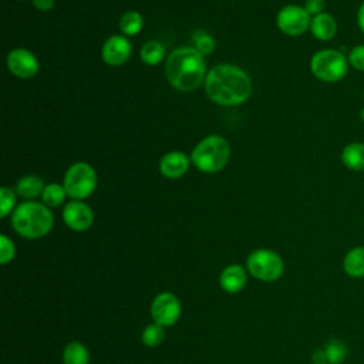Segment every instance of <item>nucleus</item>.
I'll return each mask as SVG.
<instances>
[{
	"instance_id": "1",
	"label": "nucleus",
	"mask_w": 364,
	"mask_h": 364,
	"mask_svg": "<svg viewBox=\"0 0 364 364\" xmlns=\"http://www.w3.org/2000/svg\"><path fill=\"white\" fill-rule=\"evenodd\" d=\"M205 91L219 105H239L252 95V80L240 67L222 63L206 74Z\"/></svg>"
},
{
	"instance_id": "2",
	"label": "nucleus",
	"mask_w": 364,
	"mask_h": 364,
	"mask_svg": "<svg viewBox=\"0 0 364 364\" xmlns=\"http://www.w3.org/2000/svg\"><path fill=\"white\" fill-rule=\"evenodd\" d=\"M165 74L173 88L189 92L205 82L208 73L203 55L195 47H181L166 57Z\"/></svg>"
},
{
	"instance_id": "3",
	"label": "nucleus",
	"mask_w": 364,
	"mask_h": 364,
	"mask_svg": "<svg viewBox=\"0 0 364 364\" xmlns=\"http://www.w3.org/2000/svg\"><path fill=\"white\" fill-rule=\"evenodd\" d=\"M54 223V218L47 205L27 200L18 205L11 215L14 230L27 239H40L46 236Z\"/></svg>"
},
{
	"instance_id": "4",
	"label": "nucleus",
	"mask_w": 364,
	"mask_h": 364,
	"mask_svg": "<svg viewBox=\"0 0 364 364\" xmlns=\"http://www.w3.org/2000/svg\"><path fill=\"white\" fill-rule=\"evenodd\" d=\"M230 159V145L222 135H208L200 139L191 152L192 164L202 172L222 171Z\"/></svg>"
},
{
	"instance_id": "5",
	"label": "nucleus",
	"mask_w": 364,
	"mask_h": 364,
	"mask_svg": "<svg viewBox=\"0 0 364 364\" xmlns=\"http://www.w3.org/2000/svg\"><path fill=\"white\" fill-rule=\"evenodd\" d=\"M347 55L336 48H321L310 58L311 74L324 82L341 81L348 74Z\"/></svg>"
},
{
	"instance_id": "6",
	"label": "nucleus",
	"mask_w": 364,
	"mask_h": 364,
	"mask_svg": "<svg viewBox=\"0 0 364 364\" xmlns=\"http://www.w3.org/2000/svg\"><path fill=\"white\" fill-rule=\"evenodd\" d=\"M97 182L95 169L88 162L80 161L65 171L63 185L71 199L82 200L95 191Z\"/></svg>"
},
{
	"instance_id": "7",
	"label": "nucleus",
	"mask_w": 364,
	"mask_h": 364,
	"mask_svg": "<svg viewBox=\"0 0 364 364\" xmlns=\"http://www.w3.org/2000/svg\"><path fill=\"white\" fill-rule=\"evenodd\" d=\"M246 264L249 273L262 282H274L282 276L284 270L282 257L270 249L255 250L249 255Z\"/></svg>"
},
{
	"instance_id": "8",
	"label": "nucleus",
	"mask_w": 364,
	"mask_h": 364,
	"mask_svg": "<svg viewBox=\"0 0 364 364\" xmlns=\"http://www.w3.org/2000/svg\"><path fill=\"white\" fill-rule=\"evenodd\" d=\"M311 16L307 13L304 6L287 4L276 16V24L286 36L297 37L310 30Z\"/></svg>"
},
{
	"instance_id": "9",
	"label": "nucleus",
	"mask_w": 364,
	"mask_h": 364,
	"mask_svg": "<svg viewBox=\"0 0 364 364\" xmlns=\"http://www.w3.org/2000/svg\"><path fill=\"white\" fill-rule=\"evenodd\" d=\"M181 301L179 299L169 291L159 293L151 304V314L155 323L162 327L175 324L181 317Z\"/></svg>"
},
{
	"instance_id": "10",
	"label": "nucleus",
	"mask_w": 364,
	"mask_h": 364,
	"mask_svg": "<svg viewBox=\"0 0 364 364\" xmlns=\"http://www.w3.org/2000/svg\"><path fill=\"white\" fill-rule=\"evenodd\" d=\"M6 64L9 71L18 78H33L38 70H40V63L37 57L27 48L18 47L13 48L6 58Z\"/></svg>"
},
{
	"instance_id": "11",
	"label": "nucleus",
	"mask_w": 364,
	"mask_h": 364,
	"mask_svg": "<svg viewBox=\"0 0 364 364\" xmlns=\"http://www.w3.org/2000/svg\"><path fill=\"white\" fill-rule=\"evenodd\" d=\"M132 53V44L124 34H114L105 40L101 48V57L105 64L119 67L125 64Z\"/></svg>"
},
{
	"instance_id": "12",
	"label": "nucleus",
	"mask_w": 364,
	"mask_h": 364,
	"mask_svg": "<svg viewBox=\"0 0 364 364\" xmlns=\"http://www.w3.org/2000/svg\"><path fill=\"white\" fill-rule=\"evenodd\" d=\"M63 219L70 229L75 232H84L91 228L94 222V213L85 202L73 199L64 206Z\"/></svg>"
},
{
	"instance_id": "13",
	"label": "nucleus",
	"mask_w": 364,
	"mask_h": 364,
	"mask_svg": "<svg viewBox=\"0 0 364 364\" xmlns=\"http://www.w3.org/2000/svg\"><path fill=\"white\" fill-rule=\"evenodd\" d=\"M191 158L182 151H171L159 159V172L168 179L182 178L191 165Z\"/></svg>"
},
{
	"instance_id": "14",
	"label": "nucleus",
	"mask_w": 364,
	"mask_h": 364,
	"mask_svg": "<svg viewBox=\"0 0 364 364\" xmlns=\"http://www.w3.org/2000/svg\"><path fill=\"white\" fill-rule=\"evenodd\" d=\"M337 20L333 14L323 11L317 16L311 17L310 23V33L314 38L320 41H330L337 34Z\"/></svg>"
},
{
	"instance_id": "15",
	"label": "nucleus",
	"mask_w": 364,
	"mask_h": 364,
	"mask_svg": "<svg viewBox=\"0 0 364 364\" xmlns=\"http://www.w3.org/2000/svg\"><path fill=\"white\" fill-rule=\"evenodd\" d=\"M247 282V273L246 270L239 264H230L225 267L220 273L219 283L220 287L226 293H237L240 291Z\"/></svg>"
},
{
	"instance_id": "16",
	"label": "nucleus",
	"mask_w": 364,
	"mask_h": 364,
	"mask_svg": "<svg viewBox=\"0 0 364 364\" xmlns=\"http://www.w3.org/2000/svg\"><path fill=\"white\" fill-rule=\"evenodd\" d=\"M340 158L347 169L355 172L364 171V142L353 141L347 144L343 148Z\"/></svg>"
},
{
	"instance_id": "17",
	"label": "nucleus",
	"mask_w": 364,
	"mask_h": 364,
	"mask_svg": "<svg viewBox=\"0 0 364 364\" xmlns=\"http://www.w3.org/2000/svg\"><path fill=\"white\" fill-rule=\"evenodd\" d=\"M343 269L350 277H364V246H355L347 252L343 260Z\"/></svg>"
},
{
	"instance_id": "18",
	"label": "nucleus",
	"mask_w": 364,
	"mask_h": 364,
	"mask_svg": "<svg viewBox=\"0 0 364 364\" xmlns=\"http://www.w3.org/2000/svg\"><path fill=\"white\" fill-rule=\"evenodd\" d=\"M46 185L44 181L36 175H27L18 179L16 185V192L26 199H34L37 196H41Z\"/></svg>"
},
{
	"instance_id": "19",
	"label": "nucleus",
	"mask_w": 364,
	"mask_h": 364,
	"mask_svg": "<svg viewBox=\"0 0 364 364\" xmlns=\"http://www.w3.org/2000/svg\"><path fill=\"white\" fill-rule=\"evenodd\" d=\"M139 55L146 65H158L165 58V47L158 40H149L141 47Z\"/></svg>"
},
{
	"instance_id": "20",
	"label": "nucleus",
	"mask_w": 364,
	"mask_h": 364,
	"mask_svg": "<svg viewBox=\"0 0 364 364\" xmlns=\"http://www.w3.org/2000/svg\"><path fill=\"white\" fill-rule=\"evenodd\" d=\"M144 27V17L135 10L125 11L119 18V30L124 36H136Z\"/></svg>"
},
{
	"instance_id": "21",
	"label": "nucleus",
	"mask_w": 364,
	"mask_h": 364,
	"mask_svg": "<svg viewBox=\"0 0 364 364\" xmlns=\"http://www.w3.org/2000/svg\"><path fill=\"white\" fill-rule=\"evenodd\" d=\"M63 363L64 364H88L90 353L84 344L78 341H73L67 344L64 348Z\"/></svg>"
},
{
	"instance_id": "22",
	"label": "nucleus",
	"mask_w": 364,
	"mask_h": 364,
	"mask_svg": "<svg viewBox=\"0 0 364 364\" xmlns=\"http://www.w3.org/2000/svg\"><path fill=\"white\" fill-rule=\"evenodd\" d=\"M67 191L64 188V185L60 183H47L43 193H41V200L44 205H47L48 208H57L61 203H64L65 198H67Z\"/></svg>"
},
{
	"instance_id": "23",
	"label": "nucleus",
	"mask_w": 364,
	"mask_h": 364,
	"mask_svg": "<svg viewBox=\"0 0 364 364\" xmlns=\"http://www.w3.org/2000/svg\"><path fill=\"white\" fill-rule=\"evenodd\" d=\"M326 361L330 364H340L347 355V347L340 340H331L324 347Z\"/></svg>"
},
{
	"instance_id": "24",
	"label": "nucleus",
	"mask_w": 364,
	"mask_h": 364,
	"mask_svg": "<svg viewBox=\"0 0 364 364\" xmlns=\"http://www.w3.org/2000/svg\"><path fill=\"white\" fill-rule=\"evenodd\" d=\"M164 338H165L164 327L159 326L158 323L146 326L142 331V343L146 347H156L164 341Z\"/></svg>"
},
{
	"instance_id": "25",
	"label": "nucleus",
	"mask_w": 364,
	"mask_h": 364,
	"mask_svg": "<svg viewBox=\"0 0 364 364\" xmlns=\"http://www.w3.org/2000/svg\"><path fill=\"white\" fill-rule=\"evenodd\" d=\"M193 47L202 54V55H208L210 54L215 47H216V43L213 40V37L205 31H196L193 34Z\"/></svg>"
},
{
	"instance_id": "26",
	"label": "nucleus",
	"mask_w": 364,
	"mask_h": 364,
	"mask_svg": "<svg viewBox=\"0 0 364 364\" xmlns=\"http://www.w3.org/2000/svg\"><path fill=\"white\" fill-rule=\"evenodd\" d=\"M16 205V193L7 188L3 186L0 189V218H6L11 210L14 209Z\"/></svg>"
},
{
	"instance_id": "27",
	"label": "nucleus",
	"mask_w": 364,
	"mask_h": 364,
	"mask_svg": "<svg viewBox=\"0 0 364 364\" xmlns=\"http://www.w3.org/2000/svg\"><path fill=\"white\" fill-rule=\"evenodd\" d=\"M16 255V247L14 243L10 237H7L6 235L0 236V262L1 264H7L9 262L13 260Z\"/></svg>"
},
{
	"instance_id": "28",
	"label": "nucleus",
	"mask_w": 364,
	"mask_h": 364,
	"mask_svg": "<svg viewBox=\"0 0 364 364\" xmlns=\"http://www.w3.org/2000/svg\"><path fill=\"white\" fill-rule=\"evenodd\" d=\"M348 64L357 71L364 73V44H357L348 51Z\"/></svg>"
},
{
	"instance_id": "29",
	"label": "nucleus",
	"mask_w": 364,
	"mask_h": 364,
	"mask_svg": "<svg viewBox=\"0 0 364 364\" xmlns=\"http://www.w3.org/2000/svg\"><path fill=\"white\" fill-rule=\"evenodd\" d=\"M326 4H327V0H306L304 1V9L313 17V16H317V14L323 13L324 9H326Z\"/></svg>"
},
{
	"instance_id": "30",
	"label": "nucleus",
	"mask_w": 364,
	"mask_h": 364,
	"mask_svg": "<svg viewBox=\"0 0 364 364\" xmlns=\"http://www.w3.org/2000/svg\"><path fill=\"white\" fill-rule=\"evenodd\" d=\"M31 3L40 11H48L54 7V0H31Z\"/></svg>"
},
{
	"instance_id": "31",
	"label": "nucleus",
	"mask_w": 364,
	"mask_h": 364,
	"mask_svg": "<svg viewBox=\"0 0 364 364\" xmlns=\"http://www.w3.org/2000/svg\"><path fill=\"white\" fill-rule=\"evenodd\" d=\"M357 26H358L360 31L364 34V1L360 4V7L357 10Z\"/></svg>"
},
{
	"instance_id": "32",
	"label": "nucleus",
	"mask_w": 364,
	"mask_h": 364,
	"mask_svg": "<svg viewBox=\"0 0 364 364\" xmlns=\"http://www.w3.org/2000/svg\"><path fill=\"white\" fill-rule=\"evenodd\" d=\"M360 118L364 121V108L360 111Z\"/></svg>"
},
{
	"instance_id": "33",
	"label": "nucleus",
	"mask_w": 364,
	"mask_h": 364,
	"mask_svg": "<svg viewBox=\"0 0 364 364\" xmlns=\"http://www.w3.org/2000/svg\"><path fill=\"white\" fill-rule=\"evenodd\" d=\"M363 97H364V94H363Z\"/></svg>"
}]
</instances>
